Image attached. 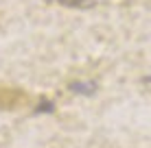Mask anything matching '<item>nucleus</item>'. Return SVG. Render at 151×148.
<instances>
[{
	"label": "nucleus",
	"mask_w": 151,
	"mask_h": 148,
	"mask_svg": "<svg viewBox=\"0 0 151 148\" xmlns=\"http://www.w3.org/2000/svg\"><path fill=\"white\" fill-rule=\"evenodd\" d=\"M70 89L75 91V94H92V91H94V85H90V83H70Z\"/></svg>",
	"instance_id": "nucleus-1"
},
{
	"label": "nucleus",
	"mask_w": 151,
	"mask_h": 148,
	"mask_svg": "<svg viewBox=\"0 0 151 148\" xmlns=\"http://www.w3.org/2000/svg\"><path fill=\"white\" fill-rule=\"evenodd\" d=\"M57 2L66 4V7H75V9H81V7H90V0H57Z\"/></svg>",
	"instance_id": "nucleus-2"
},
{
	"label": "nucleus",
	"mask_w": 151,
	"mask_h": 148,
	"mask_svg": "<svg viewBox=\"0 0 151 148\" xmlns=\"http://www.w3.org/2000/svg\"><path fill=\"white\" fill-rule=\"evenodd\" d=\"M53 109H55V105L50 100H44L42 105H37V113H46V111H53Z\"/></svg>",
	"instance_id": "nucleus-3"
}]
</instances>
